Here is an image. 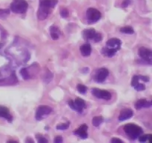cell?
Segmentation results:
<instances>
[{
	"instance_id": "obj_1",
	"label": "cell",
	"mask_w": 152,
	"mask_h": 143,
	"mask_svg": "<svg viewBox=\"0 0 152 143\" xmlns=\"http://www.w3.org/2000/svg\"><path fill=\"white\" fill-rule=\"evenodd\" d=\"M5 53L18 66L28 62L31 58V53L28 49L24 42L18 40V37H16L11 45L6 49Z\"/></svg>"
},
{
	"instance_id": "obj_2",
	"label": "cell",
	"mask_w": 152,
	"mask_h": 143,
	"mask_svg": "<svg viewBox=\"0 0 152 143\" xmlns=\"http://www.w3.org/2000/svg\"><path fill=\"white\" fill-rule=\"evenodd\" d=\"M57 3L58 0H39V7L37 13V19L40 21L47 19Z\"/></svg>"
},
{
	"instance_id": "obj_3",
	"label": "cell",
	"mask_w": 152,
	"mask_h": 143,
	"mask_svg": "<svg viewBox=\"0 0 152 143\" xmlns=\"http://www.w3.org/2000/svg\"><path fill=\"white\" fill-rule=\"evenodd\" d=\"M122 45V42L118 38L109 39L106 42L105 46L102 47L101 50V53L104 56L111 58L117 53V51L120 50Z\"/></svg>"
},
{
	"instance_id": "obj_4",
	"label": "cell",
	"mask_w": 152,
	"mask_h": 143,
	"mask_svg": "<svg viewBox=\"0 0 152 143\" xmlns=\"http://www.w3.org/2000/svg\"><path fill=\"white\" fill-rule=\"evenodd\" d=\"M18 82V79L14 71L10 68H4L0 69V83H6L7 85H14Z\"/></svg>"
},
{
	"instance_id": "obj_5",
	"label": "cell",
	"mask_w": 152,
	"mask_h": 143,
	"mask_svg": "<svg viewBox=\"0 0 152 143\" xmlns=\"http://www.w3.org/2000/svg\"><path fill=\"white\" fill-rule=\"evenodd\" d=\"M123 130H124L126 136L132 140H135V139H138V137L143 134V130L142 128L137 125L133 124V123L126 125L123 128Z\"/></svg>"
},
{
	"instance_id": "obj_6",
	"label": "cell",
	"mask_w": 152,
	"mask_h": 143,
	"mask_svg": "<svg viewBox=\"0 0 152 143\" xmlns=\"http://www.w3.org/2000/svg\"><path fill=\"white\" fill-rule=\"evenodd\" d=\"M39 71V67L37 63H34L29 67L22 68L20 70V75L22 76V79L25 80H31L37 75Z\"/></svg>"
},
{
	"instance_id": "obj_7",
	"label": "cell",
	"mask_w": 152,
	"mask_h": 143,
	"mask_svg": "<svg viewBox=\"0 0 152 143\" xmlns=\"http://www.w3.org/2000/svg\"><path fill=\"white\" fill-rule=\"evenodd\" d=\"M12 12L17 14H23L28 9V3L26 0H13L10 5Z\"/></svg>"
},
{
	"instance_id": "obj_8",
	"label": "cell",
	"mask_w": 152,
	"mask_h": 143,
	"mask_svg": "<svg viewBox=\"0 0 152 143\" xmlns=\"http://www.w3.org/2000/svg\"><path fill=\"white\" fill-rule=\"evenodd\" d=\"M149 80V77L146 76L134 75L132 77L131 85L137 91H142L145 90V85L143 83H141L140 81H142L143 82H148Z\"/></svg>"
},
{
	"instance_id": "obj_9",
	"label": "cell",
	"mask_w": 152,
	"mask_h": 143,
	"mask_svg": "<svg viewBox=\"0 0 152 143\" xmlns=\"http://www.w3.org/2000/svg\"><path fill=\"white\" fill-rule=\"evenodd\" d=\"M83 36L86 41H94V42H99L102 41V36L100 33L96 32L94 28L86 29L83 31Z\"/></svg>"
},
{
	"instance_id": "obj_10",
	"label": "cell",
	"mask_w": 152,
	"mask_h": 143,
	"mask_svg": "<svg viewBox=\"0 0 152 143\" xmlns=\"http://www.w3.org/2000/svg\"><path fill=\"white\" fill-rule=\"evenodd\" d=\"M101 17H102V14L97 9L94 8V7H89L86 10V19L89 25L97 22L101 19Z\"/></svg>"
},
{
	"instance_id": "obj_11",
	"label": "cell",
	"mask_w": 152,
	"mask_h": 143,
	"mask_svg": "<svg viewBox=\"0 0 152 143\" xmlns=\"http://www.w3.org/2000/svg\"><path fill=\"white\" fill-rule=\"evenodd\" d=\"M68 105L73 111L78 112L79 114H82L86 108V103L81 98H77L75 100L70 99L68 101Z\"/></svg>"
},
{
	"instance_id": "obj_12",
	"label": "cell",
	"mask_w": 152,
	"mask_h": 143,
	"mask_svg": "<svg viewBox=\"0 0 152 143\" xmlns=\"http://www.w3.org/2000/svg\"><path fill=\"white\" fill-rule=\"evenodd\" d=\"M52 111L53 110L48 105H39L36 111L35 119L37 121H41L45 117L51 114Z\"/></svg>"
},
{
	"instance_id": "obj_13",
	"label": "cell",
	"mask_w": 152,
	"mask_h": 143,
	"mask_svg": "<svg viewBox=\"0 0 152 143\" xmlns=\"http://www.w3.org/2000/svg\"><path fill=\"white\" fill-rule=\"evenodd\" d=\"M138 55L142 61L149 65H152V50L145 47H140L138 49Z\"/></svg>"
},
{
	"instance_id": "obj_14",
	"label": "cell",
	"mask_w": 152,
	"mask_h": 143,
	"mask_svg": "<svg viewBox=\"0 0 152 143\" xmlns=\"http://www.w3.org/2000/svg\"><path fill=\"white\" fill-rule=\"evenodd\" d=\"M91 94L97 99H103L105 101L110 100L112 98V94L109 91L105 90H101V89L96 88H92Z\"/></svg>"
},
{
	"instance_id": "obj_15",
	"label": "cell",
	"mask_w": 152,
	"mask_h": 143,
	"mask_svg": "<svg viewBox=\"0 0 152 143\" xmlns=\"http://www.w3.org/2000/svg\"><path fill=\"white\" fill-rule=\"evenodd\" d=\"M109 75V71L105 68H101L96 71L94 80L98 83H102L106 80Z\"/></svg>"
},
{
	"instance_id": "obj_16",
	"label": "cell",
	"mask_w": 152,
	"mask_h": 143,
	"mask_svg": "<svg viewBox=\"0 0 152 143\" xmlns=\"http://www.w3.org/2000/svg\"><path fill=\"white\" fill-rule=\"evenodd\" d=\"M88 126L86 124H83L82 125H80L77 130L74 131L73 132L75 136H79L80 138L83 139H87L88 136Z\"/></svg>"
},
{
	"instance_id": "obj_17",
	"label": "cell",
	"mask_w": 152,
	"mask_h": 143,
	"mask_svg": "<svg viewBox=\"0 0 152 143\" xmlns=\"http://www.w3.org/2000/svg\"><path fill=\"white\" fill-rule=\"evenodd\" d=\"M0 118L4 119L9 123H11L13 120V116L10 114L8 108L3 105H0Z\"/></svg>"
},
{
	"instance_id": "obj_18",
	"label": "cell",
	"mask_w": 152,
	"mask_h": 143,
	"mask_svg": "<svg viewBox=\"0 0 152 143\" xmlns=\"http://www.w3.org/2000/svg\"><path fill=\"white\" fill-rule=\"evenodd\" d=\"M133 116L134 111L132 109H130V108H124V109L120 111V115L118 117V120L120 122L126 121V120L132 118Z\"/></svg>"
},
{
	"instance_id": "obj_19",
	"label": "cell",
	"mask_w": 152,
	"mask_h": 143,
	"mask_svg": "<svg viewBox=\"0 0 152 143\" xmlns=\"http://www.w3.org/2000/svg\"><path fill=\"white\" fill-rule=\"evenodd\" d=\"M152 105V102L151 100H147L145 99H138L136 102H135V108L137 110H141L143 108H151Z\"/></svg>"
},
{
	"instance_id": "obj_20",
	"label": "cell",
	"mask_w": 152,
	"mask_h": 143,
	"mask_svg": "<svg viewBox=\"0 0 152 143\" xmlns=\"http://www.w3.org/2000/svg\"><path fill=\"white\" fill-rule=\"evenodd\" d=\"M49 31H50V35L52 39H59V38L61 36V31L59 28V27L56 26V25H52L49 28Z\"/></svg>"
},
{
	"instance_id": "obj_21",
	"label": "cell",
	"mask_w": 152,
	"mask_h": 143,
	"mask_svg": "<svg viewBox=\"0 0 152 143\" xmlns=\"http://www.w3.org/2000/svg\"><path fill=\"white\" fill-rule=\"evenodd\" d=\"M91 46L88 43H86V44H83V45L80 46V53L84 57H88L91 55Z\"/></svg>"
},
{
	"instance_id": "obj_22",
	"label": "cell",
	"mask_w": 152,
	"mask_h": 143,
	"mask_svg": "<svg viewBox=\"0 0 152 143\" xmlns=\"http://www.w3.org/2000/svg\"><path fill=\"white\" fill-rule=\"evenodd\" d=\"M7 33L4 28L0 25V49L2 48L7 42Z\"/></svg>"
},
{
	"instance_id": "obj_23",
	"label": "cell",
	"mask_w": 152,
	"mask_h": 143,
	"mask_svg": "<svg viewBox=\"0 0 152 143\" xmlns=\"http://www.w3.org/2000/svg\"><path fill=\"white\" fill-rule=\"evenodd\" d=\"M53 74L48 68H45L42 75V80L45 84H49L53 80Z\"/></svg>"
},
{
	"instance_id": "obj_24",
	"label": "cell",
	"mask_w": 152,
	"mask_h": 143,
	"mask_svg": "<svg viewBox=\"0 0 152 143\" xmlns=\"http://www.w3.org/2000/svg\"><path fill=\"white\" fill-rule=\"evenodd\" d=\"M104 122L103 117H101V116H96V117H94L93 119H92V125H93L94 127H99L101 124Z\"/></svg>"
},
{
	"instance_id": "obj_25",
	"label": "cell",
	"mask_w": 152,
	"mask_h": 143,
	"mask_svg": "<svg viewBox=\"0 0 152 143\" xmlns=\"http://www.w3.org/2000/svg\"><path fill=\"white\" fill-rule=\"evenodd\" d=\"M120 32L125 34H134V30L131 26H125L120 28Z\"/></svg>"
},
{
	"instance_id": "obj_26",
	"label": "cell",
	"mask_w": 152,
	"mask_h": 143,
	"mask_svg": "<svg viewBox=\"0 0 152 143\" xmlns=\"http://www.w3.org/2000/svg\"><path fill=\"white\" fill-rule=\"evenodd\" d=\"M139 141L140 142H145L148 141L149 142H152V135L151 134H146V135H142L138 137Z\"/></svg>"
},
{
	"instance_id": "obj_27",
	"label": "cell",
	"mask_w": 152,
	"mask_h": 143,
	"mask_svg": "<svg viewBox=\"0 0 152 143\" xmlns=\"http://www.w3.org/2000/svg\"><path fill=\"white\" fill-rule=\"evenodd\" d=\"M77 90L81 94H86L87 92L88 88L83 84H78L77 85Z\"/></svg>"
},
{
	"instance_id": "obj_28",
	"label": "cell",
	"mask_w": 152,
	"mask_h": 143,
	"mask_svg": "<svg viewBox=\"0 0 152 143\" xmlns=\"http://www.w3.org/2000/svg\"><path fill=\"white\" fill-rule=\"evenodd\" d=\"M70 125H71V123H70V122H67V123H62V124L58 125L56 127V130H59V131H65L70 127Z\"/></svg>"
},
{
	"instance_id": "obj_29",
	"label": "cell",
	"mask_w": 152,
	"mask_h": 143,
	"mask_svg": "<svg viewBox=\"0 0 152 143\" xmlns=\"http://www.w3.org/2000/svg\"><path fill=\"white\" fill-rule=\"evenodd\" d=\"M10 13V9H0V19H5L9 16Z\"/></svg>"
},
{
	"instance_id": "obj_30",
	"label": "cell",
	"mask_w": 152,
	"mask_h": 143,
	"mask_svg": "<svg viewBox=\"0 0 152 143\" xmlns=\"http://www.w3.org/2000/svg\"><path fill=\"white\" fill-rule=\"evenodd\" d=\"M59 13H60V16H62V18H65V19L68 18V15H69V11H68V10L66 7H62V8H61Z\"/></svg>"
},
{
	"instance_id": "obj_31",
	"label": "cell",
	"mask_w": 152,
	"mask_h": 143,
	"mask_svg": "<svg viewBox=\"0 0 152 143\" xmlns=\"http://www.w3.org/2000/svg\"><path fill=\"white\" fill-rule=\"evenodd\" d=\"M36 138H37V142H40V143L48 142V140L45 137H44L43 136H42L41 134H37L36 135Z\"/></svg>"
},
{
	"instance_id": "obj_32",
	"label": "cell",
	"mask_w": 152,
	"mask_h": 143,
	"mask_svg": "<svg viewBox=\"0 0 152 143\" xmlns=\"http://www.w3.org/2000/svg\"><path fill=\"white\" fill-rule=\"evenodd\" d=\"M132 2V0H123V2L121 4V7L123 8H126V7H129Z\"/></svg>"
},
{
	"instance_id": "obj_33",
	"label": "cell",
	"mask_w": 152,
	"mask_h": 143,
	"mask_svg": "<svg viewBox=\"0 0 152 143\" xmlns=\"http://www.w3.org/2000/svg\"><path fill=\"white\" fill-rule=\"evenodd\" d=\"M53 142L55 143H61L63 142V138L61 136H56V137L53 139Z\"/></svg>"
},
{
	"instance_id": "obj_34",
	"label": "cell",
	"mask_w": 152,
	"mask_h": 143,
	"mask_svg": "<svg viewBox=\"0 0 152 143\" xmlns=\"http://www.w3.org/2000/svg\"><path fill=\"white\" fill-rule=\"evenodd\" d=\"M111 142L112 143H123L124 142L123 140H121L120 139H118V138H112V139H111Z\"/></svg>"
},
{
	"instance_id": "obj_35",
	"label": "cell",
	"mask_w": 152,
	"mask_h": 143,
	"mask_svg": "<svg viewBox=\"0 0 152 143\" xmlns=\"http://www.w3.org/2000/svg\"><path fill=\"white\" fill-rule=\"evenodd\" d=\"M81 72L83 73V74H88V73L89 72V68H87V67H86V68H83V69L81 70Z\"/></svg>"
},
{
	"instance_id": "obj_36",
	"label": "cell",
	"mask_w": 152,
	"mask_h": 143,
	"mask_svg": "<svg viewBox=\"0 0 152 143\" xmlns=\"http://www.w3.org/2000/svg\"><path fill=\"white\" fill-rule=\"evenodd\" d=\"M25 142H31V143H32V142H34V139H31V138L28 137L26 139H25Z\"/></svg>"
},
{
	"instance_id": "obj_37",
	"label": "cell",
	"mask_w": 152,
	"mask_h": 143,
	"mask_svg": "<svg viewBox=\"0 0 152 143\" xmlns=\"http://www.w3.org/2000/svg\"><path fill=\"white\" fill-rule=\"evenodd\" d=\"M7 142H17V141L11 140V139H10V140H8V141H7Z\"/></svg>"
}]
</instances>
